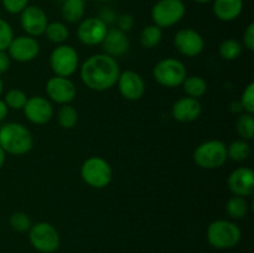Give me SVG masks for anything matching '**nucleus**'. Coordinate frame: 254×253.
<instances>
[{
    "instance_id": "f257e3e1",
    "label": "nucleus",
    "mask_w": 254,
    "mask_h": 253,
    "mask_svg": "<svg viewBox=\"0 0 254 253\" xmlns=\"http://www.w3.org/2000/svg\"><path fill=\"white\" fill-rule=\"evenodd\" d=\"M121 74V67L116 59L106 54L89 56L79 67V76L87 88L104 92L113 88Z\"/></svg>"
},
{
    "instance_id": "f03ea898",
    "label": "nucleus",
    "mask_w": 254,
    "mask_h": 253,
    "mask_svg": "<svg viewBox=\"0 0 254 253\" xmlns=\"http://www.w3.org/2000/svg\"><path fill=\"white\" fill-rule=\"evenodd\" d=\"M0 146L6 154L25 155L34 146V138L24 124L10 122L0 126Z\"/></svg>"
},
{
    "instance_id": "7ed1b4c3",
    "label": "nucleus",
    "mask_w": 254,
    "mask_h": 253,
    "mask_svg": "<svg viewBox=\"0 0 254 253\" xmlns=\"http://www.w3.org/2000/svg\"><path fill=\"white\" fill-rule=\"evenodd\" d=\"M208 243L216 250H231L240 243L242 232L238 225L230 220H215L206 231Z\"/></svg>"
},
{
    "instance_id": "20e7f679",
    "label": "nucleus",
    "mask_w": 254,
    "mask_h": 253,
    "mask_svg": "<svg viewBox=\"0 0 254 253\" xmlns=\"http://www.w3.org/2000/svg\"><path fill=\"white\" fill-rule=\"evenodd\" d=\"M81 178L88 186L101 190L113 180V169L106 159L91 156L82 163Z\"/></svg>"
},
{
    "instance_id": "39448f33",
    "label": "nucleus",
    "mask_w": 254,
    "mask_h": 253,
    "mask_svg": "<svg viewBox=\"0 0 254 253\" xmlns=\"http://www.w3.org/2000/svg\"><path fill=\"white\" fill-rule=\"evenodd\" d=\"M153 77L160 86L166 88H176L180 87L188 77V69L180 60L166 57L154 66Z\"/></svg>"
},
{
    "instance_id": "423d86ee",
    "label": "nucleus",
    "mask_w": 254,
    "mask_h": 253,
    "mask_svg": "<svg viewBox=\"0 0 254 253\" xmlns=\"http://www.w3.org/2000/svg\"><path fill=\"white\" fill-rule=\"evenodd\" d=\"M227 159V145L221 140L203 141L193 151L195 164L206 170L221 168Z\"/></svg>"
},
{
    "instance_id": "0eeeda50",
    "label": "nucleus",
    "mask_w": 254,
    "mask_h": 253,
    "mask_svg": "<svg viewBox=\"0 0 254 253\" xmlns=\"http://www.w3.org/2000/svg\"><path fill=\"white\" fill-rule=\"evenodd\" d=\"M29 241L32 248L40 253H55L61 245L57 228L45 221L32 223L29 230Z\"/></svg>"
},
{
    "instance_id": "6e6552de",
    "label": "nucleus",
    "mask_w": 254,
    "mask_h": 253,
    "mask_svg": "<svg viewBox=\"0 0 254 253\" xmlns=\"http://www.w3.org/2000/svg\"><path fill=\"white\" fill-rule=\"evenodd\" d=\"M49 62L55 76L69 78L79 67L78 52L71 45H57L50 55Z\"/></svg>"
},
{
    "instance_id": "1a4fd4ad",
    "label": "nucleus",
    "mask_w": 254,
    "mask_h": 253,
    "mask_svg": "<svg viewBox=\"0 0 254 253\" xmlns=\"http://www.w3.org/2000/svg\"><path fill=\"white\" fill-rule=\"evenodd\" d=\"M186 6L183 0H159L151 9L154 25L168 29L179 24L185 16Z\"/></svg>"
},
{
    "instance_id": "9d476101",
    "label": "nucleus",
    "mask_w": 254,
    "mask_h": 253,
    "mask_svg": "<svg viewBox=\"0 0 254 253\" xmlns=\"http://www.w3.org/2000/svg\"><path fill=\"white\" fill-rule=\"evenodd\" d=\"M108 31V25L101 17H87L78 22L77 37L86 46H97L103 42Z\"/></svg>"
},
{
    "instance_id": "9b49d317",
    "label": "nucleus",
    "mask_w": 254,
    "mask_h": 253,
    "mask_svg": "<svg viewBox=\"0 0 254 253\" xmlns=\"http://www.w3.org/2000/svg\"><path fill=\"white\" fill-rule=\"evenodd\" d=\"M174 45L179 54L185 57H197L205 50V40L202 35L196 30L186 27L179 30L174 37Z\"/></svg>"
},
{
    "instance_id": "f8f14e48",
    "label": "nucleus",
    "mask_w": 254,
    "mask_h": 253,
    "mask_svg": "<svg viewBox=\"0 0 254 253\" xmlns=\"http://www.w3.org/2000/svg\"><path fill=\"white\" fill-rule=\"evenodd\" d=\"M46 94L57 104H71L77 96L76 84L68 77L54 76L47 79Z\"/></svg>"
},
{
    "instance_id": "ddd939ff",
    "label": "nucleus",
    "mask_w": 254,
    "mask_h": 253,
    "mask_svg": "<svg viewBox=\"0 0 254 253\" xmlns=\"http://www.w3.org/2000/svg\"><path fill=\"white\" fill-rule=\"evenodd\" d=\"M6 51L11 60L16 62H21V63H26V62L34 61L39 56L40 44L36 37L22 35V36H17L12 39Z\"/></svg>"
},
{
    "instance_id": "4468645a",
    "label": "nucleus",
    "mask_w": 254,
    "mask_h": 253,
    "mask_svg": "<svg viewBox=\"0 0 254 253\" xmlns=\"http://www.w3.org/2000/svg\"><path fill=\"white\" fill-rule=\"evenodd\" d=\"M49 19L44 10L36 5H27L20 12V25L27 36L37 37L45 34Z\"/></svg>"
},
{
    "instance_id": "2eb2a0df",
    "label": "nucleus",
    "mask_w": 254,
    "mask_h": 253,
    "mask_svg": "<svg viewBox=\"0 0 254 253\" xmlns=\"http://www.w3.org/2000/svg\"><path fill=\"white\" fill-rule=\"evenodd\" d=\"M27 121L36 126L47 124L54 117V107L47 98L34 96L27 98L26 104L22 108Z\"/></svg>"
},
{
    "instance_id": "dca6fc26",
    "label": "nucleus",
    "mask_w": 254,
    "mask_h": 253,
    "mask_svg": "<svg viewBox=\"0 0 254 253\" xmlns=\"http://www.w3.org/2000/svg\"><path fill=\"white\" fill-rule=\"evenodd\" d=\"M117 86L122 97L128 101H138L145 93V82L143 77L131 69L121 72Z\"/></svg>"
},
{
    "instance_id": "f3484780",
    "label": "nucleus",
    "mask_w": 254,
    "mask_h": 253,
    "mask_svg": "<svg viewBox=\"0 0 254 253\" xmlns=\"http://www.w3.org/2000/svg\"><path fill=\"white\" fill-rule=\"evenodd\" d=\"M227 185L235 196L248 197L254 192V171L246 166L235 169L228 176Z\"/></svg>"
},
{
    "instance_id": "a211bd4d",
    "label": "nucleus",
    "mask_w": 254,
    "mask_h": 253,
    "mask_svg": "<svg viewBox=\"0 0 254 253\" xmlns=\"http://www.w3.org/2000/svg\"><path fill=\"white\" fill-rule=\"evenodd\" d=\"M202 113V104L192 97H183L171 107V116L180 123H191L198 119Z\"/></svg>"
},
{
    "instance_id": "6ab92c4d",
    "label": "nucleus",
    "mask_w": 254,
    "mask_h": 253,
    "mask_svg": "<svg viewBox=\"0 0 254 253\" xmlns=\"http://www.w3.org/2000/svg\"><path fill=\"white\" fill-rule=\"evenodd\" d=\"M101 46L103 50V54L117 59V57L124 56L129 51L130 41H129L126 32L117 29V27H113V29H108Z\"/></svg>"
},
{
    "instance_id": "aec40b11",
    "label": "nucleus",
    "mask_w": 254,
    "mask_h": 253,
    "mask_svg": "<svg viewBox=\"0 0 254 253\" xmlns=\"http://www.w3.org/2000/svg\"><path fill=\"white\" fill-rule=\"evenodd\" d=\"M213 14L221 21H233L243 10L242 0H213Z\"/></svg>"
},
{
    "instance_id": "412c9836",
    "label": "nucleus",
    "mask_w": 254,
    "mask_h": 253,
    "mask_svg": "<svg viewBox=\"0 0 254 253\" xmlns=\"http://www.w3.org/2000/svg\"><path fill=\"white\" fill-rule=\"evenodd\" d=\"M86 11L84 0H64L61 7V14L64 21L69 24H77L82 21Z\"/></svg>"
},
{
    "instance_id": "4be33fe9",
    "label": "nucleus",
    "mask_w": 254,
    "mask_h": 253,
    "mask_svg": "<svg viewBox=\"0 0 254 253\" xmlns=\"http://www.w3.org/2000/svg\"><path fill=\"white\" fill-rule=\"evenodd\" d=\"M181 86H183L186 96L196 99L205 96V93L207 92V82L201 76H188Z\"/></svg>"
},
{
    "instance_id": "5701e85b",
    "label": "nucleus",
    "mask_w": 254,
    "mask_h": 253,
    "mask_svg": "<svg viewBox=\"0 0 254 253\" xmlns=\"http://www.w3.org/2000/svg\"><path fill=\"white\" fill-rule=\"evenodd\" d=\"M226 212L232 220L245 218L250 212V203H248L247 198L233 195L226 203Z\"/></svg>"
},
{
    "instance_id": "b1692460",
    "label": "nucleus",
    "mask_w": 254,
    "mask_h": 253,
    "mask_svg": "<svg viewBox=\"0 0 254 253\" xmlns=\"http://www.w3.org/2000/svg\"><path fill=\"white\" fill-rule=\"evenodd\" d=\"M163 39V29H160L156 25H148L144 27L139 36V42H140L141 47L144 49H155L159 46Z\"/></svg>"
},
{
    "instance_id": "393cba45",
    "label": "nucleus",
    "mask_w": 254,
    "mask_h": 253,
    "mask_svg": "<svg viewBox=\"0 0 254 253\" xmlns=\"http://www.w3.org/2000/svg\"><path fill=\"white\" fill-rule=\"evenodd\" d=\"M47 40L55 45H62L68 40L69 30L66 26V24L61 21H52L47 24L45 34Z\"/></svg>"
},
{
    "instance_id": "a878e982",
    "label": "nucleus",
    "mask_w": 254,
    "mask_h": 253,
    "mask_svg": "<svg viewBox=\"0 0 254 253\" xmlns=\"http://www.w3.org/2000/svg\"><path fill=\"white\" fill-rule=\"evenodd\" d=\"M251 145L247 140L245 139H238V140L232 141L230 145L227 146V158L231 159L236 163H242V161L247 160L251 156Z\"/></svg>"
},
{
    "instance_id": "bb28decb",
    "label": "nucleus",
    "mask_w": 254,
    "mask_h": 253,
    "mask_svg": "<svg viewBox=\"0 0 254 253\" xmlns=\"http://www.w3.org/2000/svg\"><path fill=\"white\" fill-rule=\"evenodd\" d=\"M57 122L64 129H73L78 123V112L72 104H64L57 112Z\"/></svg>"
},
{
    "instance_id": "cd10ccee",
    "label": "nucleus",
    "mask_w": 254,
    "mask_h": 253,
    "mask_svg": "<svg viewBox=\"0 0 254 253\" xmlns=\"http://www.w3.org/2000/svg\"><path fill=\"white\" fill-rule=\"evenodd\" d=\"M243 46L240 41L235 39H226L218 46V54L221 59L226 61H235L242 55Z\"/></svg>"
},
{
    "instance_id": "c85d7f7f",
    "label": "nucleus",
    "mask_w": 254,
    "mask_h": 253,
    "mask_svg": "<svg viewBox=\"0 0 254 253\" xmlns=\"http://www.w3.org/2000/svg\"><path fill=\"white\" fill-rule=\"evenodd\" d=\"M236 129H237V133L240 134L241 138L247 141L252 140L254 134L253 114L246 113V112L241 113L238 116L237 122H236Z\"/></svg>"
},
{
    "instance_id": "c756f323",
    "label": "nucleus",
    "mask_w": 254,
    "mask_h": 253,
    "mask_svg": "<svg viewBox=\"0 0 254 253\" xmlns=\"http://www.w3.org/2000/svg\"><path fill=\"white\" fill-rule=\"evenodd\" d=\"M27 94L24 91L19 88H12L9 89L5 94L4 102L6 103L7 108L9 109H15V111H20V109L24 108V106L27 102Z\"/></svg>"
},
{
    "instance_id": "7c9ffc66",
    "label": "nucleus",
    "mask_w": 254,
    "mask_h": 253,
    "mask_svg": "<svg viewBox=\"0 0 254 253\" xmlns=\"http://www.w3.org/2000/svg\"><path fill=\"white\" fill-rule=\"evenodd\" d=\"M9 225L16 232L24 233L29 232L32 226V221L27 213L22 212V211H17V212H14L10 216Z\"/></svg>"
},
{
    "instance_id": "2f4dec72",
    "label": "nucleus",
    "mask_w": 254,
    "mask_h": 253,
    "mask_svg": "<svg viewBox=\"0 0 254 253\" xmlns=\"http://www.w3.org/2000/svg\"><path fill=\"white\" fill-rule=\"evenodd\" d=\"M12 39H14V31L11 25L6 20L0 19V51H6Z\"/></svg>"
},
{
    "instance_id": "473e14b6",
    "label": "nucleus",
    "mask_w": 254,
    "mask_h": 253,
    "mask_svg": "<svg viewBox=\"0 0 254 253\" xmlns=\"http://www.w3.org/2000/svg\"><path fill=\"white\" fill-rule=\"evenodd\" d=\"M240 102L246 113H254V82H251V83L247 84L245 91L242 92Z\"/></svg>"
},
{
    "instance_id": "72a5a7b5",
    "label": "nucleus",
    "mask_w": 254,
    "mask_h": 253,
    "mask_svg": "<svg viewBox=\"0 0 254 253\" xmlns=\"http://www.w3.org/2000/svg\"><path fill=\"white\" fill-rule=\"evenodd\" d=\"M1 4L9 14H20L29 5V0H1Z\"/></svg>"
},
{
    "instance_id": "f704fd0d",
    "label": "nucleus",
    "mask_w": 254,
    "mask_h": 253,
    "mask_svg": "<svg viewBox=\"0 0 254 253\" xmlns=\"http://www.w3.org/2000/svg\"><path fill=\"white\" fill-rule=\"evenodd\" d=\"M134 22H135L134 21V17L130 14H123L117 19V25H118L117 29L122 30V31L127 34V32L133 29Z\"/></svg>"
},
{
    "instance_id": "c9c22d12",
    "label": "nucleus",
    "mask_w": 254,
    "mask_h": 253,
    "mask_svg": "<svg viewBox=\"0 0 254 253\" xmlns=\"http://www.w3.org/2000/svg\"><path fill=\"white\" fill-rule=\"evenodd\" d=\"M243 45L248 51H254V24L251 22L243 32Z\"/></svg>"
},
{
    "instance_id": "e433bc0d",
    "label": "nucleus",
    "mask_w": 254,
    "mask_h": 253,
    "mask_svg": "<svg viewBox=\"0 0 254 253\" xmlns=\"http://www.w3.org/2000/svg\"><path fill=\"white\" fill-rule=\"evenodd\" d=\"M11 66V59L6 51H0V74H4L9 71Z\"/></svg>"
},
{
    "instance_id": "4c0bfd02",
    "label": "nucleus",
    "mask_w": 254,
    "mask_h": 253,
    "mask_svg": "<svg viewBox=\"0 0 254 253\" xmlns=\"http://www.w3.org/2000/svg\"><path fill=\"white\" fill-rule=\"evenodd\" d=\"M99 17H101V19L103 20V21L106 22L107 25H108V24H112V22L116 21V20H117V19H116V16H114L113 12L109 11V10H107V11H104L103 14H102L101 16H99Z\"/></svg>"
},
{
    "instance_id": "58836bf2",
    "label": "nucleus",
    "mask_w": 254,
    "mask_h": 253,
    "mask_svg": "<svg viewBox=\"0 0 254 253\" xmlns=\"http://www.w3.org/2000/svg\"><path fill=\"white\" fill-rule=\"evenodd\" d=\"M7 114H9V108H7L4 99H0V122L4 121L7 117Z\"/></svg>"
},
{
    "instance_id": "ea45409f",
    "label": "nucleus",
    "mask_w": 254,
    "mask_h": 253,
    "mask_svg": "<svg viewBox=\"0 0 254 253\" xmlns=\"http://www.w3.org/2000/svg\"><path fill=\"white\" fill-rule=\"evenodd\" d=\"M231 112H232V113H235V114H238V116H240L241 113H243V107H242V104H241V102L240 101H237V102H232V104H231Z\"/></svg>"
},
{
    "instance_id": "a19ab883",
    "label": "nucleus",
    "mask_w": 254,
    "mask_h": 253,
    "mask_svg": "<svg viewBox=\"0 0 254 253\" xmlns=\"http://www.w3.org/2000/svg\"><path fill=\"white\" fill-rule=\"evenodd\" d=\"M5 160H6V153H5L4 149H2L1 146H0V169H1L2 166H4Z\"/></svg>"
},
{
    "instance_id": "79ce46f5",
    "label": "nucleus",
    "mask_w": 254,
    "mask_h": 253,
    "mask_svg": "<svg viewBox=\"0 0 254 253\" xmlns=\"http://www.w3.org/2000/svg\"><path fill=\"white\" fill-rule=\"evenodd\" d=\"M195 2H197V4H207V2L212 1V0H193Z\"/></svg>"
},
{
    "instance_id": "37998d69",
    "label": "nucleus",
    "mask_w": 254,
    "mask_h": 253,
    "mask_svg": "<svg viewBox=\"0 0 254 253\" xmlns=\"http://www.w3.org/2000/svg\"><path fill=\"white\" fill-rule=\"evenodd\" d=\"M2 92H4V83H2V79L0 78V96L2 94Z\"/></svg>"
},
{
    "instance_id": "c03bdc74",
    "label": "nucleus",
    "mask_w": 254,
    "mask_h": 253,
    "mask_svg": "<svg viewBox=\"0 0 254 253\" xmlns=\"http://www.w3.org/2000/svg\"><path fill=\"white\" fill-rule=\"evenodd\" d=\"M102 1H109V0H102Z\"/></svg>"
},
{
    "instance_id": "a18cd8bd",
    "label": "nucleus",
    "mask_w": 254,
    "mask_h": 253,
    "mask_svg": "<svg viewBox=\"0 0 254 253\" xmlns=\"http://www.w3.org/2000/svg\"><path fill=\"white\" fill-rule=\"evenodd\" d=\"M242 1H245V0H242Z\"/></svg>"
}]
</instances>
